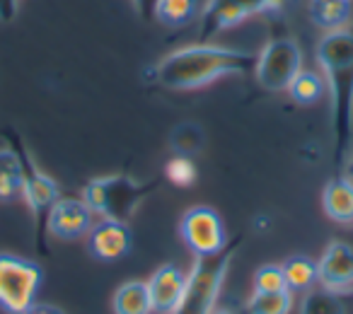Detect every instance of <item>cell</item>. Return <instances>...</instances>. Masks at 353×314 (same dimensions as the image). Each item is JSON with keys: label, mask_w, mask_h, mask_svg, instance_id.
<instances>
[{"label": "cell", "mask_w": 353, "mask_h": 314, "mask_svg": "<svg viewBox=\"0 0 353 314\" xmlns=\"http://www.w3.org/2000/svg\"><path fill=\"white\" fill-rule=\"evenodd\" d=\"M256 54L232 46L192 44L167 54L155 65V80L167 90H196L206 87L223 75L254 70Z\"/></svg>", "instance_id": "obj_1"}, {"label": "cell", "mask_w": 353, "mask_h": 314, "mask_svg": "<svg viewBox=\"0 0 353 314\" xmlns=\"http://www.w3.org/2000/svg\"><path fill=\"white\" fill-rule=\"evenodd\" d=\"M317 63L332 90L334 107V140L336 163H343L353 131V34L346 30H332L317 44Z\"/></svg>", "instance_id": "obj_2"}, {"label": "cell", "mask_w": 353, "mask_h": 314, "mask_svg": "<svg viewBox=\"0 0 353 314\" xmlns=\"http://www.w3.org/2000/svg\"><path fill=\"white\" fill-rule=\"evenodd\" d=\"M155 189V184H138L131 177L112 174V177H99L85 187L83 201L90 206V211L102 218L128 222V218L136 213L141 201Z\"/></svg>", "instance_id": "obj_3"}, {"label": "cell", "mask_w": 353, "mask_h": 314, "mask_svg": "<svg viewBox=\"0 0 353 314\" xmlns=\"http://www.w3.org/2000/svg\"><path fill=\"white\" fill-rule=\"evenodd\" d=\"M232 251H235V244H225L218 254L196 256V264L187 275L182 307L176 314H211L216 309V297L221 293L228 266H230Z\"/></svg>", "instance_id": "obj_4"}, {"label": "cell", "mask_w": 353, "mask_h": 314, "mask_svg": "<svg viewBox=\"0 0 353 314\" xmlns=\"http://www.w3.org/2000/svg\"><path fill=\"white\" fill-rule=\"evenodd\" d=\"M39 264L15 254H0V309L8 314H20L32 307L41 288Z\"/></svg>", "instance_id": "obj_5"}, {"label": "cell", "mask_w": 353, "mask_h": 314, "mask_svg": "<svg viewBox=\"0 0 353 314\" xmlns=\"http://www.w3.org/2000/svg\"><path fill=\"white\" fill-rule=\"evenodd\" d=\"M303 70V51L290 36H274L256 56V83L269 92H281Z\"/></svg>", "instance_id": "obj_6"}, {"label": "cell", "mask_w": 353, "mask_h": 314, "mask_svg": "<svg viewBox=\"0 0 353 314\" xmlns=\"http://www.w3.org/2000/svg\"><path fill=\"white\" fill-rule=\"evenodd\" d=\"M279 8L281 0H206L201 12V41H211L213 36L250 20L252 15Z\"/></svg>", "instance_id": "obj_7"}, {"label": "cell", "mask_w": 353, "mask_h": 314, "mask_svg": "<svg viewBox=\"0 0 353 314\" xmlns=\"http://www.w3.org/2000/svg\"><path fill=\"white\" fill-rule=\"evenodd\" d=\"M179 235H182L184 244L194 251V256L218 254L228 244L221 216L208 206L189 208L179 222Z\"/></svg>", "instance_id": "obj_8"}, {"label": "cell", "mask_w": 353, "mask_h": 314, "mask_svg": "<svg viewBox=\"0 0 353 314\" xmlns=\"http://www.w3.org/2000/svg\"><path fill=\"white\" fill-rule=\"evenodd\" d=\"M92 216L90 206L83 198H56V203L46 213V230L56 240L73 242L80 237H88L92 227Z\"/></svg>", "instance_id": "obj_9"}, {"label": "cell", "mask_w": 353, "mask_h": 314, "mask_svg": "<svg viewBox=\"0 0 353 314\" xmlns=\"http://www.w3.org/2000/svg\"><path fill=\"white\" fill-rule=\"evenodd\" d=\"M133 235L131 227L121 220L102 218L99 222H92L88 232V251L99 261H119L131 251Z\"/></svg>", "instance_id": "obj_10"}, {"label": "cell", "mask_w": 353, "mask_h": 314, "mask_svg": "<svg viewBox=\"0 0 353 314\" xmlns=\"http://www.w3.org/2000/svg\"><path fill=\"white\" fill-rule=\"evenodd\" d=\"M184 290H187V273L179 266L165 264L157 269L148 280L152 312L157 314H176L182 307Z\"/></svg>", "instance_id": "obj_11"}, {"label": "cell", "mask_w": 353, "mask_h": 314, "mask_svg": "<svg viewBox=\"0 0 353 314\" xmlns=\"http://www.w3.org/2000/svg\"><path fill=\"white\" fill-rule=\"evenodd\" d=\"M317 283L334 293L353 285V247L346 242H332L317 261Z\"/></svg>", "instance_id": "obj_12"}, {"label": "cell", "mask_w": 353, "mask_h": 314, "mask_svg": "<svg viewBox=\"0 0 353 314\" xmlns=\"http://www.w3.org/2000/svg\"><path fill=\"white\" fill-rule=\"evenodd\" d=\"M22 165H25V184H22V198L27 201L30 211L37 218H41L44 213H49V208L59 198V184L51 177H46L44 172L34 167L30 160L22 157Z\"/></svg>", "instance_id": "obj_13"}, {"label": "cell", "mask_w": 353, "mask_h": 314, "mask_svg": "<svg viewBox=\"0 0 353 314\" xmlns=\"http://www.w3.org/2000/svg\"><path fill=\"white\" fill-rule=\"evenodd\" d=\"M322 206L324 213L334 222L351 225L353 222V182L346 177L332 179L322 191Z\"/></svg>", "instance_id": "obj_14"}, {"label": "cell", "mask_w": 353, "mask_h": 314, "mask_svg": "<svg viewBox=\"0 0 353 314\" xmlns=\"http://www.w3.org/2000/svg\"><path fill=\"white\" fill-rule=\"evenodd\" d=\"M25 165L22 155L10 147H0V203H10L22 196Z\"/></svg>", "instance_id": "obj_15"}, {"label": "cell", "mask_w": 353, "mask_h": 314, "mask_svg": "<svg viewBox=\"0 0 353 314\" xmlns=\"http://www.w3.org/2000/svg\"><path fill=\"white\" fill-rule=\"evenodd\" d=\"M152 302L148 293V283L128 280L114 293V314H150Z\"/></svg>", "instance_id": "obj_16"}, {"label": "cell", "mask_w": 353, "mask_h": 314, "mask_svg": "<svg viewBox=\"0 0 353 314\" xmlns=\"http://www.w3.org/2000/svg\"><path fill=\"white\" fill-rule=\"evenodd\" d=\"M351 17V0H310V20L322 30H343Z\"/></svg>", "instance_id": "obj_17"}, {"label": "cell", "mask_w": 353, "mask_h": 314, "mask_svg": "<svg viewBox=\"0 0 353 314\" xmlns=\"http://www.w3.org/2000/svg\"><path fill=\"white\" fill-rule=\"evenodd\" d=\"M281 269H283L285 288L290 293H303L317 283V261H312L310 256H290L288 261L281 264Z\"/></svg>", "instance_id": "obj_18"}, {"label": "cell", "mask_w": 353, "mask_h": 314, "mask_svg": "<svg viewBox=\"0 0 353 314\" xmlns=\"http://www.w3.org/2000/svg\"><path fill=\"white\" fill-rule=\"evenodd\" d=\"M285 90H288V94H290L293 102L310 107V104L319 102V99L324 97V92H327V83H324L322 75L312 73V70H300V73L290 80V85Z\"/></svg>", "instance_id": "obj_19"}, {"label": "cell", "mask_w": 353, "mask_h": 314, "mask_svg": "<svg viewBox=\"0 0 353 314\" xmlns=\"http://www.w3.org/2000/svg\"><path fill=\"white\" fill-rule=\"evenodd\" d=\"M199 12V0H157L155 20L165 27H184Z\"/></svg>", "instance_id": "obj_20"}, {"label": "cell", "mask_w": 353, "mask_h": 314, "mask_svg": "<svg viewBox=\"0 0 353 314\" xmlns=\"http://www.w3.org/2000/svg\"><path fill=\"white\" fill-rule=\"evenodd\" d=\"M293 307V293L290 290H279V293H259L254 290V295L247 302V312L250 314H288Z\"/></svg>", "instance_id": "obj_21"}, {"label": "cell", "mask_w": 353, "mask_h": 314, "mask_svg": "<svg viewBox=\"0 0 353 314\" xmlns=\"http://www.w3.org/2000/svg\"><path fill=\"white\" fill-rule=\"evenodd\" d=\"M300 314H346L339 293L327 288L310 290L300 304Z\"/></svg>", "instance_id": "obj_22"}, {"label": "cell", "mask_w": 353, "mask_h": 314, "mask_svg": "<svg viewBox=\"0 0 353 314\" xmlns=\"http://www.w3.org/2000/svg\"><path fill=\"white\" fill-rule=\"evenodd\" d=\"M172 147L179 155H194V152H199L203 147V131L196 123H179L172 131Z\"/></svg>", "instance_id": "obj_23"}, {"label": "cell", "mask_w": 353, "mask_h": 314, "mask_svg": "<svg viewBox=\"0 0 353 314\" xmlns=\"http://www.w3.org/2000/svg\"><path fill=\"white\" fill-rule=\"evenodd\" d=\"M165 174L174 187H192L196 182L199 172H196V165L189 160L187 155H176L172 157L170 163L165 167Z\"/></svg>", "instance_id": "obj_24"}, {"label": "cell", "mask_w": 353, "mask_h": 314, "mask_svg": "<svg viewBox=\"0 0 353 314\" xmlns=\"http://www.w3.org/2000/svg\"><path fill=\"white\" fill-rule=\"evenodd\" d=\"M254 290L259 293H279V290H288L285 288V278H283V269L281 266H261L254 273Z\"/></svg>", "instance_id": "obj_25"}, {"label": "cell", "mask_w": 353, "mask_h": 314, "mask_svg": "<svg viewBox=\"0 0 353 314\" xmlns=\"http://www.w3.org/2000/svg\"><path fill=\"white\" fill-rule=\"evenodd\" d=\"M133 10L141 20H155V6L157 0H131Z\"/></svg>", "instance_id": "obj_26"}, {"label": "cell", "mask_w": 353, "mask_h": 314, "mask_svg": "<svg viewBox=\"0 0 353 314\" xmlns=\"http://www.w3.org/2000/svg\"><path fill=\"white\" fill-rule=\"evenodd\" d=\"M22 0H0V22H12L20 12Z\"/></svg>", "instance_id": "obj_27"}, {"label": "cell", "mask_w": 353, "mask_h": 314, "mask_svg": "<svg viewBox=\"0 0 353 314\" xmlns=\"http://www.w3.org/2000/svg\"><path fill=\"white\" fill-rule=\"evenodd\" d=\"M20 314H65L63 309H59V307H54V304H32V307H27L25 312H20Z\"/></svg>", "instance_id": "obj_28"}, {"label": "cell", "mask_w": 353, "mask_h": 314, "mask_svg": "<svg viewBox=\"0 0 353 314\" xmlns=\"http://www.w3.org/2000/svg\"><path fill=\"white\" fill-rule=\"evenodd\" d=\"M343 177H346V179H351V182H353V155L348 157L346 167H343Z\"/></svg>", "instance_id": "obj_29"}]
</instances>
